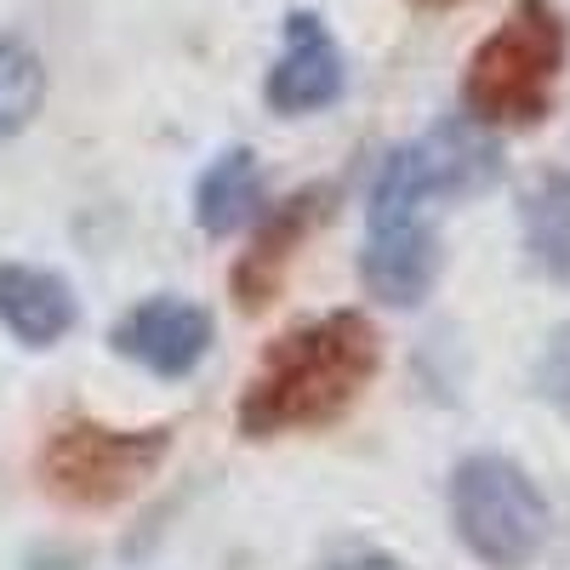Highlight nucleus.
I'll return each mask as SVG.
<instances>
[{
  "label": "nucleus",
  "instance_id": "nucleus-1",
  "mask_svg": "<svg viewBox=\"0 0 570 570\" xmlns=\"http://www.w3.org/2000/svg\"><path fill=\"white\" fill-rule=\"evenodd\" d=\"M376 365H383V343H376V325L365 314L343 308L308 320L263 354L240 400V428L252 440H274L337 422L371 389Z\"/></svg>",
  "mask_w": 570,
  "mask_h": 570
},
{
  "label": "nucleus",
  "instance_id": "nucleus-2",
  "mask_svg": "<svg viewBox=\"0 0 570 570\" xmlns=\"http://www.w3.org/2000/svg\"><path fill=\"white\" fill-rule=\"evenodd\" d=\"M564 29L548 0H519L513 18L480 40L468 63V115L480 126H537L553 109Z\"/></svg>",
  "mask_w": 570,
  "mask_h": 570
},
{
  "label": "nucleus",
  "instance_id": "nucleus-3",
  "mask_svg": "<svg viewBox=\"0 0 570 570\" xmlns=\"http://www.w3.org/2000/svg\"><path fill=\"white\" fill-rule=\"evenodd\" d=\"M451 525L473 559L497 570L531 564L548 542V502L513 456H468L451 473Z\"/></svg>",
  "mask_w": 570,
  "mask_h": 570
},
{
  "label": "nucleus",
  "instance_id": "nucleus-4",
  "mask_svg": "<svg viewBox=\"0 0 570 570\" xmlns=\"http://www.w3.org/2000/svg\"><path fill=\"white\" fill-rule=\"evenodd\" d=\"M171 440L166 428H109V422H63L40 451V480L63 502L109 508L155 480Z\"/></svg>",
  "mask_w": 570,
  "mask_h": 570
},
{
  "label": "nucleus",
  "instance_id": "nucleus-5",
  "mask_svg": "<svg viewBox=\"0 0 570 570\" xmlns=\"http://www.w3.org/2000/svg\"><path fill=\"white\" fill-rule=\"evenodd\" d=\"M263 98L279 115H314L343 98V46L325 29V18H314V12L285 18V52L268 69Z\"/></svg>",
  "mask_w": 570,
  "mask_h": 570
},
{
  "label": "nucleus",
  "instance_id": "nucleus-6",
  "mask_svg": "<svg viewBox=\"0 0 570 570\" xmlns=\"http://www.w3.org/2000/svg\"><path fill=\"white\" fill-rule=\"evenodd\" d=\"M115 348L155 376H188L212 348V320L188 297H149L115 325Z\"/></svg>",
  "mask_w": 570,
  "mask_h": 570
},
{
  "label": "nucleus",
  "instance_id": "nucleus-7",
  "mask_svg": "<svg viewBox=\"0 0 570 570\" xmlns=\"http://www.w3.org/2000/svg\"><path fill=\"white\" fill-rule=\"evenodd\" d=\"M0 325L29 348H52L75 325V292L29 263H0Z\"/></svg>",
  "mask_w": 570,
  "mask_h": 570
},
{
  "label": "nucleus",
  "instance_id": "nucleus-8",
  "mask_svg": "<svg viewBox=\"0 0 570 570\" xmlns=\"http://www.w3.org/2000/svg\"><path fill=\"white\" fill-rule=\"evenodd\" d=\"M440 268L434 228H371V246L360 257V274L371 285V297H383L394 308H411L428 297Z\"/></svg>",
  "mask_w": 570,
  "mask_h": 570
},
{
  "label": "nucleus",
  "instance_id": "nucleus-9",
  "mask_svg": "<svg viewBox=\"0 0 570 570\" xmlns=\"http://www.w3.org/2000/svg\"><path fill=\"white\" fill-rule=\"evenodd\" d=\"M257 206H263V171H257V155L252 149H228V155H217L200 171L195 217H200L206 234H234Z\"/></svg>",
  "mask_w": 570,
  "mask_h": 570
},
{
  "label": "nucleus",
  "instance_id": "nucleus-10",
  "mask_svg": "<svg viewBox=\"0 0 570 570\" xmlns=\"http://www.w3.org/2000/svg\"><path fill=\"white\" fill-rule=\"evenodd\" d=\"M525 246L531 257L570 285V177H542L525 195Z\"/></svg>",
  "mask_w": 570,
  "mask_h": 570
},
{
  "label": "nucleus",
  "instance_id": "nucleus-11",
  "mask_svg": "<svg viewBox=\"0 0 570 570\" xmlns=\"http://www.w3.org/2000/svg\"><path fill=\"white\" fill-rule=\"evenodd\" d=\"M308 195L303 200H292L279 212V223L274 228H263L257 234V246L246 252V263H240V297H246V308H257L268 292H274V279H279V263L292 257V246H297V234L308 228Z\"/></svg>",
  "mask_w": 570,
  "mask_h": 570
},
{
  "label": "nucleus",
  "instance_id": "nucleus-12",
  "mask_svg": "<svg viewBox=\"0 0 570 570\" xmlns=\"http://www.w3.org/2000/svg\"><path fill=\"white\" fill-rule=\"evenodd\" d=\"M46 98V63L23 40H0V137H18Z\"/></svg>",
  "mask_w": 570,
  "mask_h": 570
},
{
  "label": "nucleus",
  "instance_id": "nucleus-13",
  "mask_svg": "<svg viewBox=\"0 0 570 570\" xmlns=\"http://www.w3.org/2000/svg\"><path fill=\"white\" fill-rule=\"evenodd\" d=\"M537 394H548L553 405H570V320L553 331L537 360Z\"/></svg>",
  "mask_w": 570,
  "mask_h": 570
},
{
  "label": "nucleus",
  "instance_id": "nucleus-14",
  "mask_svg": "<svg viewBox=\"0 0 570 570\" xmlns=\"http://www.w3.org/2000/svg\"><path fill=\"white\" fill-rule=\"evenodd\" d=\"M325 570H405L394 553H376V548H348V553H337Z\"/></svg>",
  "mask_w": 570,
  "mask_h": 570
},
{
  "label": "nucleus",
  "instance_id": "nucleus-15",
  "mask_svg": "<svg viewBox=\"0 0 570 570\" xmlns=\"http://www.w3.org/2000/svg\"><path fill=\"white\" fill-rule=\"evenodd\" d=\"M428 7H451V0H428Z\"/></svg>",
  "mask_w": 570,
  "mask_h": 570
}]
</instances>
